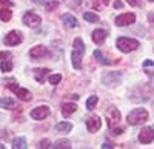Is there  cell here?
<instances>
[{
	"mask_svg": "<svg viewBox=\"0 0 154 149\" xmlns=\"http://www.w3.org/2000/svg\"><path fill=\"white\" fill-rule=\"evenodd\" d=\"M85 54V43L80 39H74V45H72V54H71V60H72V66L75 69H80L82 66V58Z\"/></svg>",
	"mask_w": 154,
	"mask_h": 149,
	"instance_id": "1",
	"label": "cell"
},
{
	"mask_svg": "<svg viewBox=\"0 0 154 149\" xmlns=\"http://www.w3.org/2000/svg\"><path fill=\"white\" fill-rule=\"evenodd\" d=\"M126 120H128V125H133V126L140 125V123H145L148 120V112H146V109H143V108L133 109L131 112L128 114Z\"/></svg>",
	"mask_w": 154,
	"mask_h": 149,
	"instance_id": "2",
	"label": "cell"
},
{
	"mask_svg": "<svg viewBox=\"0 0 154 149\" xmlns=\"http://www.w3.org/2000/svg\"><path fill=\"white\" fill-rule=\"evenodd\" d=\"M117 48L122 52H131L136 51L139 48V42L134 39H130V37H119L117 39Z\"/></svg>",
	"mask_w": 154,
	"mask_h": 149,
	"instance_id": "3",
	"label": "cell"
},
{
	"mask_svg": "<svg viewBox=\"0 0 154 149\" xmlns=\"http://www.w3.org/2000/svg\"><path fill=\"white\" fill-rule=\"evenodd\" d=\"M105 118H106V125L112 129L116 125H119V121H120V112H119V109L114 108V106H109L105 111Z\"/></svg>",
	"mask_w": 154,
	"mask_h": 149,
	"instance_id": "4",
	"label": "cell"
},
{
	"mask_svg": "<svg viewBox=\"0 0 154 149\" xmlns=\"http://www.w3.org/2000/svg\"><path fill=\"white\" fill-rule=\"evenodd\" d=\"M8 88L14 92L20 100H23V102H29V100H32V94L28 91V89H25V88H22V86H19V85H16V83H9V85H6Z\"/></svg>",
	"mask_w": 154,
	"mask_h": 149,
	"instance_id": "5",
	"label": "cell"
},
{
	"mask_svg": "<svg viewBox=\"0 0 154 149\" xmlns=\"http://www.w3.org/2000/svg\"><path fill=\"white\" fill-rule=\"evenodd\" d=\"M22 40H23V35H22L20 31H9V32L6 34V37H5V45H8V46H16V45H19Z\"/></svg>",
	"mask_w": 154,
	"mask_h": 149,
	"instance_id": "6",
	"label": "cell"
},
{
	"mask_svg": "<svg viewBox=\"0 0 154 149\" xmlns=\"http://www.w3.org/2000/svg\"><path fill=\"white\" fill-rule=\"evenodd\" d=\"M103 83L108 85V86H117L120 85V80H122V74L120 72H108L103 76Z\"/></svg>",
	"mask_w": 154,
	"mask_h": 149,
	"instance_id": "7",
	"label": "cell"
},
{
	"mask_svg": "<svg viewBox=\"0 0 154 149\" xmlns=\"http://www.w3.org/2000/svg\"><path fill=\"white\" fill-rule=\"evenodd\" d=\"M134 22H136V16L133 12H125V14L116 19V25L117 26H128V25H133Z\"/></svg>",
	"mask_w": 154,
	"mask_h": 149,
	"instance_id": "8",
	"label": "cell"
},
{
	"mask_svg": "<svg viewBox=\"0 0 154 149\" xmlns=\"http://www.w3.org/2000/svg\"><path fill=\"white\" fill-rule=\"evenodd\" d=\"M49 115V108L48 106H37L31 109V118L34 120H43Z\"/></svg>",
	"mask_w": 154,
	"mask_h": 149,
	"instance_id": "9",
	"label": "cell"
},
{
	"mask_svg": "<svg viewBox=\"0 0 154 149\" xmlns=\"http://www.w3.org/2000/svg\"><path fill=\"white\" fill-rule=\"evenodd\" d=\"M154 140V129L152 128H143L142 131L139 132V142L143 143V145H148Z\"/></svg>",
	"mask_w": 154,
	"mask_h": 149,
	"instance_id": "10",
	"label": "cell"
},
{
	"mask_svg": "<svg viewBox=\"0 0 154 149\" xmlns=\"http://www.w3.org/2000/svg\"><path fill=\"white\" fill-rule=\"evenodd\" d=\"M23 23L26 25V26H38V25L42 23V19L38 17L37 14H34V12H26V14L23 16Z\"/></svg>",
	"mask_w": 154,
	"mask_h": 149,
	"instance_id": "11",
	"label": "cell"
},
{
	"mask_svg": "<svg viewBox=\"0 0 154 149\" xmlns=\"http://www.w3.org/2000/svg\"><path fill=\"white\" fill-rule=\"evenodd\" d=\"M102 126V121H100V117L99 115H93L86 120V129L89 132H97Z\"/></svg>",
	"mask_w": 154,
	"mask_h": 149,
	"instance_id": "12",
	"label": "cell"
},
{
	"mask_svg": "<svg viewBox=\"0 0 154 149\" xmlns=\"http://www.w3.org/2000/svg\"><path fill=\"white\" fill-rule=\"evenodd\" d=\"M46 54H48V48L43 46V45H37L29 51V57L31 58H42Z\"/></svg>",
	"mask_w": 154,
	"mask_h": 149,
	"instance_id": "13",
	"label": "cell"
},
{
	"mask_svg": "<svg viewBox=\"0 0 154 149\" xmlns=\"http://www.w3.org/2000/svg\"><path fill=\"white\" fill-rule=\"evenodd\" d=\"M32 74H34V79H35L38 83H43V82L48 79L49 69H46V68H37V69L32 71Z\"/></svg>",
	"mask_w": 154,
	"mask_h": 149,
	"instance_id": "14",
	"label": "cell"
},
{
	"mask_svg": "<svg viewBox=\"0 0 154 149\" xmlns=\"http://www.w3.org/2000/svg\"><path fill=\"white\" fill-rule=\"evenodd\" d=\"M91 39H93V42L96 45H102V43L105 42V39H106V32L103 29H96V31H93Z\"/></svg>",
	"mask_w": 154,
	"mask_h": 149,
	"instance_id": "15",
	"label": "cell"
},
{
	"mask_svg": "<svg viewBox=\"0 0 154 149\" xmlns=\"http://www.w3.org/2000/svg\"><path fill=\"white\" fill-rule=\"evenodd\" d=\"M0 108H3V109H16L17 108V102L12 100V98L3 97V98H0Z\"/></svg>",
	"mask_w": 154,
	"mask_h": 149,
	"instance_id": "16",
	"label": "cell"
},
{
	"mask_svg": "<svg viewBox=\"0 0 154 149\" xmlns=\"http://www.w3.org/2000/svg\"><path fill=\"white\" fill-rule=\"evenodd\" d=\"M62 22L65 23V26L66 28H75L77 26V19L74 17V16H71V14H63L62 16Z\"/></svg>",
	"mask_w": 154,
	"mask_h": 149,
	"instance_id": "17",
	"label": "cell"
},
{
	"mask_svg": "<svg viewBox=\"0 0 154 149\" xmlns=\"http://www.w3.org/2000/svg\"><path fill=\"white\" fill-rule=\"evenodd\" d=\"M77 111V105L75 103H63L62 105V114L65 117H69L71 114H74Z\"/></svg>",
	"mask_w": 154,
	"mask_h": 149,
	"instance_id": "18",
	"label": "cell"
},
{
	"mask_svg": "<svg viewBox=\"0 0 154 149\" xmlns=\"http://www.w3.org/2000/svg\"><path fill=\"white\" fill-rule=\"evenodd\" d=\"M11 17H12V12H11V9H9V6L6 8H0V20H3V22H8V20H11Z\"/></svg>",
	"mask_w": 154,
	"mask_h": 149,
	"instance_id": "19",
	"label": "cell"
},
{
	"mask_svg": "<svg viewBox=\"0 0 154 149\" xmlns=\"http://www.w3.org/2000/svg\"><path fill=\"white\" fill-rule=\"evenodd\" d=\"M108 3H109V0H93V2H91V6H93L96 11H102Z\"/></svg>",
	"mask_w": 154,
	"mask_h": 149,
	"instance_id": "20",
	"label": "cell"
},
{
	"mask_svg": "<svg viewBox=\"0 0 154 149\" xmlns=\"http://www.w3.org/2000/svg\"><path fill=\"white\" fill-rule=\"evenodd\" d=\"M56 129L60 131V132H68V131L72 129V125H71L69 121H60V123H57V125H56Z\"/></svg>",
	"mask_w": 154,
	"mask_h": 149,
	"instance_id": "21",
	"label": "cell"
},
{
	"mask_svg": "<svg viewBox=\"0 0 154 149\" xmlns=\"http://www.w3.org/2000/svg\"><path fill=\"white\" fill-rule=\"evenodd\" d=\"M12 148H14V149H25V148H28V145H26V140H25L23 137H19V139H16L14 142H12Z\"/></svg>",
	"mask_w": 154,
	"mask_h": 149,
	"instance_id": "22",
	"label": "cell"
},
{
	"mask_svg": "<svg viewBox=\"0 0 154 149\" xmlns=\"http://www.w3.org/2000/svg\"><path fill=\"white\" fill-rule=\"evenodd\" d=\"M53 148H56V149H68V148H71V143L68 140H57Z\"/></svg>",
	"mask_w": 154,
	"mask_h": 149,
	"instance_id": "23",
	"label": "cell"
},
{
	"mask_svg": "<svg viewBox=\"0 0 154 149\" xmlns=\"http://www.w3.org/2000/svg\"><path fill=\"white\" fill-rule=\"evenodd\" d=\"M97 102H99L97 95H91V97H89L88 100H86V109H89V111L94 109V106L97 105Z\"/></svg>",
	"mask_w": 154,
	"mask_h": 149,
	"instance_id": "24",
	"label": "cell"
},
{
	"mask_svg": "<svg viewBox=\"0 0 154 149\" xmlns=\"http://www.w3.org/2000/svg\"><path fill=\"white\" fill-rule=\"evenodd\" d=\"M94 57L99 60V63H102V65H111V61H108L103 55H102V52L99 51V49H96V51H94Z\"/></svg>",
	"mask_w": 154,
	"mask_h": 149,
	"instance_id": "25",
	"label": "cell"
},
{
	"mask_svg": "<svg viewBox=\"0 0 154 149\" xmlns=\"http://www.w3.org/2000/svg\"><path fill=\"white\" fill-rule=\"evenodd\" d=\"M0 69H2L3 72H9L12 69V61L11 60H3L2 65H0Z\"/></svg>",
	"mask_w": 154,
	"mask_h": 149,
	"instance_id": "26",
	"label": "cell"
},
{
	"mask_svg": "<svg viewBox=\"0 0 154 149\" xmlns=\"http://www.w3.org/2000/svg\"><path fill=\"white\" fill-rule=\"evenodd\" d=\"M83 19L88 20V22H91V23L99 22V17H97L96 14H93V12H85V14H83Z\"/></svg>",
	"mask_w": 154,
	"mask_h": 149,
	"instance_id": "27",
	"label": "cell"
},
{
	"mask_svg": "<svg viewBox=\"0 0 154 149\" xmlns=\"http://www.w3.org/2000/svg\"><path fill=\"white\" fill-rule=\"evenodd\" d=\"M60 80H62V76H60V74H53V76L48 77V82H49L51 85H59Z\"/></svg>",
	"mask_w": 154,
	"mask_h": 149,
	"instance_id": "28",
	"label": "cell"
},
{
	"mask_svg": "<svg viewBox=\"0 0 154 149\" xmlns=\"http://www.w3.org/2000/svg\"><path fill=\"white\" fill-rule=\"evenodd\" d=\"M57 6H59V2H57V0H49V2L46 3V11H54Z\"/></svg>",
	"mask_w": 154,
	"mask_h": 149,
	"instance_id": "29",
	"label": "cell"
},
{
	"mask_svg": "<svg viewBox=\"0 0 154 149\" xmlns=\"http://www.w3.org/2000/svg\"><path fill=\"white\" fill-rule=\"evenodd\" d=\"M0 58H2V60H11L12 54L11 52H0Z\"/></svg>",
	"mask_w": 154,
	"mask_h": 149,
	"instance_id": "30",
	"label": "cell"
},
{
	"mask_svg": "<svg viewBox=\"0 0 154 149\" xmlns=\"http://www.w3.org/2000/svg\"><path fill=\"white\" fill-rule=\"evenodd\" d=\"M5 6H12V2L11 0H0V8H5Z\"/></svg>",
	"mask_w": 154,
	"mask_h": 149,
	"instance_id": "31",
	"label": "cell"
},
{
	"mask_svg": "<svg viewBox=\"0 0 154 149\" xmlns=\"http://www.w3.org/2000/svg\"><path fill=\"white\" fill-rule=\"evenodd\" d=\"M111 132H112V135H119V134H122V132H123V128H116V129L112 128V131H111Z\"/></svg>",
	"mask_w": 154,
	"mask_h": 149,
	"instance_id": "32",
	"label": "cell"
},
{
	"mask_svg": "<svg viewBox=\"0 0 154 149\" xmlns=\"http://www.w3.org/2000/svg\"><path fill=\"white\" fill-rule=\"evenodd\" d=\"M40 148H51V146H49V140H46V139L42 140V142H40Z\"/></svg>",
	"mask_w": 154,
	"mask_h": 149,
	"instance_id": "33",
	"label": "cell"
},
{
	"mask_svg": "<svg viewBox=\"0 0 154 149\" xmlns=\"http://www.w3.org/2000/svg\"><path fill=\"white\" fill-rule=\"evenodd\" d=\"M126 2L130 3L131 6H139V5H140V2H139V0H126Z\"/></svg>",
	"mask_w": 154,
	"mask_h": 149,
	"instance_id": "34",
	"label": "cell"
},
{
	"mask_svg": "<svg viewBox=\"0 0 154 149\" xmlns=\"http://www.w3.org/2000/svg\"><path fill=\"white\" fill-rule=\"evenodd\" d=\"M143 66H154V61H152V60H145Z\"/></svg>",
	"mask_w": 154,
	"mask_h": 149,
	"instance_id": "35",
	"label": "cell"
},
{
	"mask_svg": "<svg viewBox=\"0 0 154 149\" xmlns=\"http://www.w3.org/2000/svg\"><path fill=\"white\" fill-rule=\"evenodd\" d=\"M32 3H35V5H43L45 3V0H31Z\"/></svg>",
	"mask_w": 154,
	"mask_h": 149,
	"instance_id": "36",
	"label": "cell"
},
{
	"mask_svg": "<svg viewBox=\"0 0 154 149\" xmlns=\"http://www.w3.org/2000/svg\"><path fill=\"white\" fill-rule=\"evenodd\" d=\"M102 148H103V149H105V148H106V149H111V148H114V146H112L111 143H103V145H102Z\"/></svg>",
	"mask_w": 154,
	"mask_h": 149,
	"instance_id": "37",
	"label": "cell"
},
{
	"mask_svg": "<svg viewBox=\"0 0 154 149\" xmlns=\"http://www.w3.org/2000/svg\"><path fill=\"white\" fill-rule=\"evenodd\" d=\"M122 6H123L122 2H116V3H114V8H116V9H117V8H122Z\"/></svg>",
	"mask_w": 154,
	"mask_h": 149,
	"instance_id": "38",
	"label": "cell"
},
{
	"mask_svg": "<svg viewBox=\"0 0 154 149\" xmlns=\"http://www.w3.org/2000/svg\"><path fill=\"white\" fill-rule=\"evenodd\" d=\"M3 148H5V146H3V145H2V143H0V149H3Z\"/></svg>",
	"mask_w": 154,
	"mask_h": 149,
	"instance_id": "39",
	"label": "cell"
},
{
	"mask_svg": "<svg viewBox=\"0 0 154 149\" xmlns=\"http://www.w3.org/2000/svg\"><path fill=\"white\" fill-rule=\"evenodd\" d=\"M149 2H154V0H149Z\"/></svg>",
	"mask_w": 154,
	"mask_h": 149,
	"instance_id": "40",
	"label": "cell"
}]
</instances>
